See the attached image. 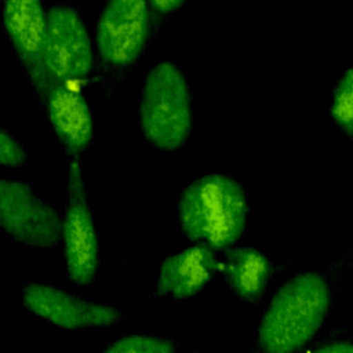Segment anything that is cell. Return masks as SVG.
<instances>
[{
    "label": "cell",
    "instance_id": "7a4b0ae2",
    "mask_svg": "<svg viewBox=\"0 0 353 353\" xmlns=\"http://www.w3.org/2000/svg\"><path fill=\"white\" fill-rule=\"evenodd\" d=\"M248 215L245 193L230 176L207 174L185 188L178 201L183 234L212 250L228 248L244 232Z\"/></svg>",
    "mask_w": 353,
    "mask_h": 353
},
{
    "label": "cell",
    "instance_id": "ba28073f",
    "mask_svg": "<svg viewBox=\"0 0 353 353\" xmlns=\"http://www.w3.org/2000/svg\"><path fill=\"white\" fill-rule=\"evenodd\" d=\"M3 21L6 33L36 91L46 98L51 79L44 62L47 14L41 0H3Z\"/></svg>",
    "mask_w": 353,
    "mask_h": 353
},
{
    "label": "cell",
    "instance_id": "52a82bcc",
    "mask_svg": "<svg viewBox=\"0 0 353 353\" xmlns=\"http://www.w3.org/2000/svg\"><path fill=\"white\" fill-rule=\"evenodd\" d=\"M148 36V0H108L97 26V46L106 65L124 68L132 63Z\"/></svg>",
    "mask_w": 353,
    "mask_h": 353
},
{
    "label": "cell",
    "instance_id": "8992f818",
    "mask_svg": "<svg viewBox=\"0 0 353 353\" xmlns=\"http://www.w3.org/2000/svg\"><path fill=\"white\" fill-rule=\"evenodd\" d=\"M44 62L51 81L69 84L91 72V41L81 18L72 7L54 6L47 12Z\"/></svg>",
    "mask_w": 353,
    "mask_h": 353
},
{
    "label": "cell",
    "instance_id": "9a60e30c",
    "mask_svg": "<svg viewBox=\"0 0 353 353\" xmlns=\"http://www.w3.org/2000/svg\"><path fill=\"white\" fill-rule=\"evenodd\" d=\"M28 160L22 145L3 127L0 132V164L3 167L23 165Z\"/></svg>",
    "mask_w": 353,
    "mask_h": 353
},
{
    "label": "cell",
    "instance_id": "9c48e42d",
    "mask_svg": "<svg viewBox=\"0 0 353 353\" xmlns=\"http://www.w3.org/2000/svg\"><path fill=\"white\" fill-rule=\"evenodd\" d=\"M22 299L33 314L65 330L109 327L123 319L117 307L90 302L47 284H25Z\"/></svg>",
    "mask_w": 353,
    "mask_h": 353
},
{
    "label": "cell",
    "instance_id": "e0dca14e",
    "mask_svg": "<svg viewBox=\"0 0 353 353\" xmlns=\"http://www.w3.org/2000/svg\"><path fill=\"white\" fill-rule=\"evenodd\" d=\"M149 3L156 12L165 15L181 8L185 0H149Z\"/></svg>",
    "mask_w": 353,
    "mask_h": 353
},
{
    "label": "cell",
    "instance_id": "3957f363",
    "mask_svg": "<svg viewBox=\"0 0 353 353\" xmlns=\"http://www.w3.org/2000/svg\"><path fill=\"white\" fill-rule=\"evenodd\" d=\"M139 123L145 137L161 150H176L189 138L193 125L189 85L172 62H160L148 73Z\"/></svg>",
    "mask_w": 353,
    "mask_h": 353
},
{
    "label": "cell",
    "instance_id": "4fadbf2b",
    "mask_svg": "<svg viewBox=\"0 0 353 353\" xmlns=\"http://www.w3.org/2000/svg\"><path fill=\"white\" fill-rule=\"evenodd\" d=\"M330 113L335 125L353 139V65L342 73L332 90Z\"/></svg>",
    "mask_w": 353,
    "mask_h": 353
},
{
    "label": "cell",
    "instance_id": "7c38bea8",
    "mask_svg": "<svg viewBox=\"0 0 353 353\" xmlns=\"http://www.w3.org/2000/svg\"><path fill=\"white\" fill-rule=\"evenodd\" d=\"M218 268L230 290L248 302H255L263 295L273 272L272 262L251 247L229 248Z\"/></svg>",
    "mask_w": 353,
    "mask_h": 353
},
{
    "label": "cell",
    "instance_id": "8fae6325",
    "mask_svg": "<svg viewBox=\"0 0 353 353\" xmlns=\"http://www.w3.org/2000/svg\"><path fill=\"white\" fill-rule=\"evenodd\" d=\"M218 269L214 250L196 244L178 254L167 256L157 276L156 295L188 299L200 292Z\"/></svg>",
    "mask_w": 353,
    "mask_h": 353
},
{
    "label": "cell",
    "instance_id": "277c9868",
    "mask_svg": "<svg viewBox=\"0 0 353 353\" xmlns=\"http://www.w3.org/2000/svg\"><path fill=\"white\" fill-rule=\"evenodd\" d=\"M0 223L15 241L40 250H51L62 240L59 215L33 192L28 181L1 179Z\"/></svg>",
    "mask_w": 353,
    "mask_h": 353
},
{
    "label": "cell",
    "instance_id": "6da1fadb",
    "mask_svg": "<svg viewBox=\"0 0 353 353\" xmlns=\"http://www.w3.org/2000/svg\"><path fill=\"white\" fill-rule=\"evenodd\" d=\"M332 301L330 279L303 272L272 298L256 332L259 353H296L321 328Z\"/></svg>",
    "mask_w": 353,
    "mask_h": 353
},
{
    "label": "cell",
    "instance_id": "5b68a950",
    "mask_svg": "<svg viewBox=\"0 0 353 353\" xmlns=\"http://www.w3.org/2000/svg\"><path fill=\"white\" fill-rule=\"evenodd\" d=\"M62 241L68 276L72 283L90 284L98 269L99 244L80 163L69 164L68 205L62 221Z\"/></svg>",
    "mask_w": 353,
    "mask_h": 353
},
{
    "label": "cell",
    "instance_id": "30bf717a",
    "mask_svg": "<svg viewBox=\"0 0 353 353\" xmlns=\"http://www.w3.org/2000/svg\"><path fill=\"white\" fill-rule=\"evenodd\" d=\"M44 101L59 142L70 156H80L92 139V119L85 99L69 84L51 81Z\"/></svg>",
    "mask_w": 353,
    "mask_h": 353
},
{
    "label": "cell",
    "instance_id": "2e32d148",
    "mask_svg": "<svg viewBox=\"0 0 353 353\" xmlns=\"http://www.w3.org/2000/svg\"><path fill=\"white\" fill-rule=\"evenodd\" d=\"M305 353H353V341L336 339L330 342H323Z\"/></svg>",
    "mask_w": 353,
    "mask_h": 353
},
{
    "label": "cell",
    "instance_id": "5bb4252c",
    "mask_svg": "<svg viewBox=\"0 0 353 353\" xmlns=\"http://www.w3.org/2000/svg\"><path fill=\"white\" fill-rule=\"evenodd\" d=\"M102 353H175V346L157 336L128 335L110 343Z\"/></svg>",
    "mask_w": 353,
    "mask_h": 353
}]
</instances>
